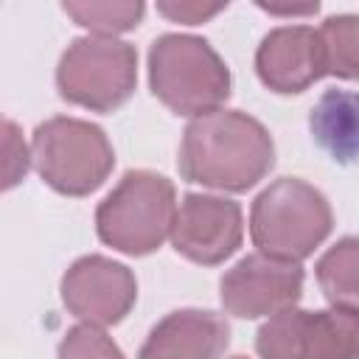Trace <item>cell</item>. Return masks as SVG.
<instances>
[{
    "instance_id": "6",
    "label": "cell",
    "mask_w": 359,
    "mask_h": 359,
    "mask_svg": "<svg viewBox=\"0 0 359 359\" xmlns=\"http://www.w3.org/2000/svg\"><path fill=\"white\" fill-rule=\"evenodd\" d=\"M137 84V53L115 36H79L56 67L59 95L93 112H112L129 101Z\"/></svg>"
},
{
    "instance_id": "14",
    "label": "cell",
    "mask_w": 359,
    "mask_h": 359,
    "mask_svg": "<svg viewBox=\"0 0 359 359\" xmlns=\"http://www.w3.org/2000/svg\"><path fill=\"white\" fill-rule=\"evenodd\" d=\"M314 275L331 306L359 311V236H345L328 247Z\"/></svg>"
},
{
    "instance_id": "20",
    "label": "cell",
    "mask_w": 359,
    "mask_h": 359,
    "mask_svg": "<svg viewBox=\"0 0 359 359\" xmlns=\"http://www.w3.org/2000/svg\"><path fill=\"white\" fill-rule=\"evenodd\" d=\"M264 11H269V14H314L320 6L317 3H306V6H272V3H258Z\"/></svg>"
},
{
    "instance_id": "11",
    "label": "cell",
    "mask_w": 359,
    "mask_h": 359,
    "mask_svg": "<svg viewBox=\"0 0 359 359\" xmlns=\"http://www.w3.org/2000/svg\"><path fill=\"white\" fill-rule=\"evenodd\" d=\"M255 70L272 93L294 95L309 90L325 76L320 31L309 25H283L269 31L255 50Z\"/></svg>"
},
{
    "instance_id": "13",
    "label": "cell",
    "mask_w": 359,
    "mask_h": 359,
    "mask_svg": "<svg viewBox=\"0 0 359 359\" xmlns=\"http://www.w3.org/2000/svg\"><path fill=\"white\" fill-rule=\"evenodd\" d=\"M314 143L339 165L359 160V90L331 87L309 112Z\"/></svg>"
},
{
    "instance_id": "17",
    "label": "cell",
    "mask_w": 359,
    "mask_h": 359,
    "mask_svg": "<svg viewBox=\"0 0 359 359\" xmlns=\"http://www.w3.org/2000/svg\"><path fill=\"white\" fill-rule=\"evenodd\" d=\"M59 359H126L104 328L81 323L73 325L59 342Z\"/></svg>"
},
{
    "instance_id": "10",
    "label": "cell",
    "mask_w": 359,
    "mask_h": 359,
    "mask_svg": "<svg viewBox=\"0 0 359 359\" xmlns=\"http://www.w3.org/2000/svg\"><path fill=\"white\" fill-rule=\"evenodd\" d=\"M244 236L241 208L233 199L210 194H185L171 227V244L194 264L216 266L230 258Z\"/></svg>"
},
{
    "instance_id": "1",
    "label": "cell",
    "mask_w": 359,
    "mask_h": 359,
    "mask_svg": "<svg viewBox=\"0 0 359 359\" xmlns=\"http://www.w3.org/2000/svg\"><path fill=\"white\" fill-rule=\"evenodd\" d=\"M275 163V143L261 121L238 109H213L185 126L180 174L216 191H247Z\"/></svg>"
},
{
    "instance_id": "18",
    "label": "cell",
    "mask_w": 359,
    "mask_h": 359,
    "mask_svg": "<svg viewBox=\"0 0 359 359\" xmlns=\"http://www.w3.org/2000/svg\"><path fill=\"white\" fill-rule=\"evenodd\" d=\"M227 3H188V0H163L157 3V11L165 14L174 22H185V25H199L205 20H210L213 14L224 11Z\"/></svg>"
},
{
    "instance_id": "12",
    "label": "cell",
    "mask_w": 359,
    "mask_h": 359,
    "mask_svg": "<svg viewBox=\"0 0 359 359\" xmlns=\"http://www.w3.org/2000/svg\"><path fill=\"white\" fill-rule=\"evenodd\" d=\"M230 342L222 314L180 309L165 314L146 337L137 359H219Z\"/></svg>"
},
{
    "instance_id": "2",
    "label": "cell",
    "mask_w": 359,
    "mask_h": 359,
    "mask_svg": "<svg viewBox=\"0 0 359 359\" xmlns=\"http://www.w3.org/2000/svg\"><path fill=\"white\" fill-rule=\"evenodd\" d=\"M151 93L177 115H208L230 95V70L208 39L163 34L149 50Z\"/></svg>"
},
{
    "instance_id": "9",
    "label": "cell",
    "mask_w": 359,
    "mask_h": 359,
    "mask_svg": "<svg viewBox=\"0 0 359 359\" xmlns=\"http://www.w3.org/2000/svg\"><path fill=\"white\" fill-rule=\"evenodd\" d=\"M62 300L73 317L90 325H115L132 311L137 300V280L112 258L84 255L65 272Z\"/></svg>"
},
{
    "instance_id": "15",
    "label": "cell",
    "mask_w": 359,
    "mask_h": 359,
    "mask_svg": "<svg viewBox=\"0 0 359 359\" xmlns=\"http://www.w3.org/2000/svg\"><path fill=\"white\" fill-rule=\"evenodd\" d=\"M325 76L359 81V17L337 14L328 17L320 28Z\"/></svg>"
},
{
    "instance_id": "8",
    "label": "cell",
    "mask_w": 359,
    "mask_h": 359,
    "mask_svg": "<svg viewBox=\"0 0 359 359\" xmlns=\"http://www.w3.org/2000/svg\"><path fill=\"white\" fill-rule=\"evenodd\" d=\"M303 292V266L297 261L252 252L222 275L219 294L227 314L241 320L275 317L294 309Z\"/></svg>"
},
{
    "instance_id": "16",
    "label": "cell",
    "mask_w": 359,
    "mask_h": 359,
    "mask_svg": "<svg viewBox=\"0 0 359 359\" xmlns=\"http://www.w3.org/2000/svg\"><path fill=\"white\" fill-rule=\"evenodd\" d=\"M62 8L95 36H115L132 31L146 11L140 0H67Z\"/></svg>"
},
{
    "instance_id": "21",
    "label": "cell",
    "mask_w": 359,
    "mask_h": 359,
    "mask_svg": "<svg viewBox=\"0 0 359 359\" xmlns=\"http://www.w3.org/2000/svg\"><path fill=\"white\" fill-rule=\"evenodd\" d=\"M233 359H247V356H233Z\"/></svg>"
},
{
    "instance_id": "5",
    "label": "cell",
    "mask_w": 359,
    "mask_h": 359,
    "mask_svg": "<svg viewBox=\"0 0 359 359\" xmlns=\"http://www.w3.org/2000/svg\"><path fill=\"white\" fill-rule=\"evenodd\" d=\"M31 160L53 191L87 196L112 174L115 151L101 126L59 115L34 129Z\"/></svg>"
},
{
    "instance_id": "3",
    "label": "cell",
    "mask_w": 359,
    "mask_h": 359,
    "mask_svg": "<svg viewBox=\"0 0 359 359\" xmlns=\"http://www.w3.org/2000/svg\"><path fill=\"white\" fill-rule=\"evenodd\" d=\"M334 213L328 199L297 177H280L264 188L250 210V236L258 252L303 261L331 233Z\"/></svg>"
},
{
    "instance_id": "4",
    "label": "cell",
    "mask_w": 359,
    "mask_h": 359,
    "mask_svg": "<svg viewBox=\"0 0 359 359\" xmlns=\"http://www.w3.org/2000/svg\"><path fill=\"white\" fill-rule=\"evenodd\" d=\"M177 219V196L171 180L137 168L126 171L95 210L98 238L126 255H149L165 238Z\"/></svg>"
},
{
    "instance_id": "7",
    "label": "cell",
    "mask_w": 359,
    "mask_h": 359,
    "mask_svg": "<svg viewBox=\"0 0 359 359\" xmlns=\"http://www.w3.org/2000/svg\"><path fill=\"white\" fill-rule=\"evenodd\" d=\"M255 351L261 359H359V311L286 309L258 328Z\"/></svg>"
},
{
    "instance_id": "19",
    "label": "cell",
    "mask_w": 359,
    "mask_h": 359,
    "mask_svg": "<svg viewBox=\"0 0 359 359\" xmlns=\"http://www.w3.org/2000/svg\"><path fill=\"white\" fill-rule=\"evenodd\" d=\"M28 149H25V143H22V137L17 135V126L11 123V121H6V163H3V168H6V182H3V188H14L22 177H25V171H28Z\"/></svg>"
}]
</instances>
